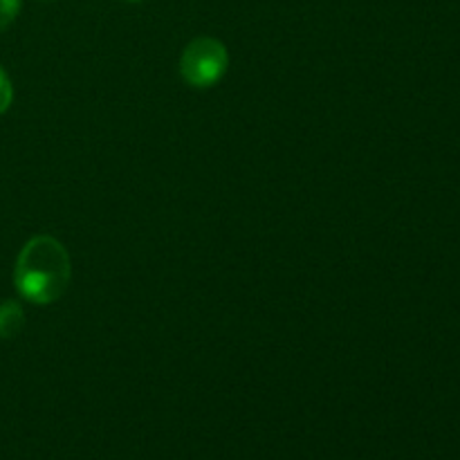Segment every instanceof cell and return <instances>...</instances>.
Segmentation results:
<instances>
[{
  "mask_svg": "<svg viewBox=\"0 0 460 460\" xmlns=\"http://www.w3.org/2000/svg\"><path fill=\"white\" fill-rule=\"evenodd\" d=\"M229 66L227 48L218 39L200 36L184 48L180 57V75L191 88H211L225 76Z\"/></svg>",
  "mask_w": 460,
  "mask_h": 460,
  "instance_id": "cell-2",
  "label": "cell"
},
{
  "mask_svg": "<svg viewBox=\"0 0 460 460\" xmlns=\"http://www.w3.org/2000/svg\"><path fill=\"white\" fill-rule=\"evenodd\" d=\"M128 3H139V0H128Z\"/></svg>",
  "mask_w": 460,
  "mask_h": 460,
  "instance_id": "cell-6",
  "label": "cell"
},
{
  "mask_svg": "<svg viewBox=\"0 0 460 460\" xmlns=\"http://www.w3.org/2000/svg\"><path fill=\"white\" fill-rule=\"evenodd\" d=\"M22 326H25V313H22L21 304L7 299L0 304V340H13L21 335Z\"/></svg>",
  "mask_w": 460,
  "mask_h": 460,
  "instance_id": "cell-3",
  "label": "cell"
},
{
  "mask_svg": "<svg viewBox=\"0 0 460 460\" xmlns=\"http://www.w3.org/2000/svg\"><path fill=\"white\" fill-rule=\"evenodd\" d=\"M12 99H13V88L9 84V76L4 75L3 67H0V115L12 106Z\"/></svg>",
  "mask_w": 460,
  "mask_h": 460,
  "instance_id": "cell-5",
  "label": "cell"
},
{
  "mask_svg": "<svg viewBox=\"0 0 460 460\" xmlns=\"http://www.w3.org/2000/svg\"><path fill=\"white\" fill-rule=\"evenodd\" d=\"M21 12V0H0V31L7 30Z\"/></svg>",
  "mask_w": 460,
  "mask_h": 460,
  "instance_id": "cell-4",
  "label": "cell"
},
{
  "mask_svg": "<svg viewBox=\"0 0 460 460\" xmlns=\"http://www.w3.org/2000/svg\"><path fill=\"white\" fill-rule=\"evenodd\" d=\"M70 254L61 241L40 234L22 245L13 268V283L22 299L49 305L66 295L70 286Z\"/></svg>",
  "mask_w": 460,
  "mask_h": 460,
  "instance_id": "cell-1",
  "label": "cell"
}]
</instances>
